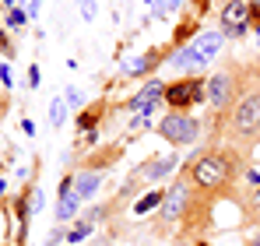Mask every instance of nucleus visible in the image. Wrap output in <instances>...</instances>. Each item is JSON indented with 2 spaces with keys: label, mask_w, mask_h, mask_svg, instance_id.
I'll return each instance as SVG.
<instances>
[{
  "label": "nucleus",
  "mask_w": 260,
  "mask_h": 246,
  "mask_svg": "<svg viewBox=\"0 0 260 246\" xmlns=\"http://www.w3.org/2000/svg\"><path fill=\"white\" fill-rule=\"evenodd\" d=\"M162 95H166V84L162 81H144L134 95L127 99V109L134 113H144V109H151V106H158L162 102Z\"/></svg>",
  "instance_id": "obj_9"
},
{
  "label": "nucleus",
  "mask_w": 260,
  "mask_h": 246,
  "mask_svg": "<svg viewBox=\"0 0 260 246\" xmlns=\"http://www.w3.org/2000/svg\"><path fill=\"white\" fill-rule=\"evenodd\" d=\"M176 246H186V243H176Z\"/></svg>",
  "instance_id": "obj_30"
},
{
  "label": "nucleus",
  "mask_w": 260,
  "mask_h": 246,
  "mask_svg": "<svg viewBox=\"0 0 260 246\" xmlns=\"http://www.w3.org/2000/svg\"><path fill=\"white\" fill-rule=\"evenodd\" d=\"M78 207H81V201H78V194H74V176H71V179H63V187H60L53 218H56V222H71V218L78 214Z\"/></svg>",
  "instance_id": "obj_10"
},
{
  "label": "nucleus",
  "mask_w": 260,
  "mask_h": 246,
  "mask_svg": "<svg viewBox=\"0 0 260 246\" xmlns=\"http://www.w3.org/2000/svg\"><path fill=\"white\" fill-rule=\"evenodd\" d=\"M193 4H197V11H201V14H204V11L211 7V0H193Z\"/></svg>",
  "instance_id": "obj_25"
},
{
  "label": "nucleus",
  "mask_w": 260,
  "mask_h": 246,
  "mask_svg": "<svg viewBox=\"0 0 260 246\" xmlns=\"http://www.w3.org/2000/svg\"><path fill=\"white\" fill-rule=\"evenodd\" d=\"M257 71H260V64H257Z\"/></svg>",
  "instance_id": "obj_31"
},
{
  "label": "nucleus",
  "mask_w": 260,
  "mask_h": 246,
  "mask_svg": "<svg viewBox=\"0 0 260 246\" xmlns=\"http://www.w3.org/2000/svg\"><path fill=\"white\" fill-rule=\"evenodd\" d=\"M78 4H81V18L91 21V18H95V0H78Z\"/></svg>",
  "instance_id": "obj_23"
},
{
  "label": "nucleus",
  "mask_w": 260,
  "mask_h": 246,
  "mask_svg": "<svg viewBox=\"0 0 260 246\" xmlns=\"http://www.w3.org/2000/svg\"><path fill=\"white\" fill-rule=\"evenodd\" d=\"M63 239H67V229H53V232H49V239H46V246H60Z\"/></svg>",
  "instance_id": "obj_21"
},
{
  "label": "nucleus",
  "mask_w": 260,
  "mask_h": 246,
  "mask_svg": "<svg viewBox=\"0 0 260 246\" xmlns=\"http://www.w3.org/2000/svg\"><path fill=\"white\" fill-rule=\"evenodd\" d=\"M243 91H246V81L239 78V67H221L218 74L208 78V102L218 116H225Z\"/></svg>",
  "instance_id": "obj_4"
},
{
  "label": "nucleus",
  "mask_w": 260,
  "mask_h": 246,
  "mask_svg": "<svg viewBox=\"0 0 260 246\" xmlns=\"http://www.w3.org/2000/svg\"><path fill=\"white\" fill-rule=\"evenodd\" d=\"M162 102L169 106V109H179V113H190V106H197V102H208V78H179V81L166 84V95H162Z\"/></svg>",
  "instance_id": "obj_5"
},
{
  "label": "nucleus",
  "mask_w": 260,
  "mask_h": 246,
  "mask_svg": "<svg viewBox=\"0 0 260 246\" xmlns=\"http://www.w3.org/2000/svg\"><path fill=\"white\" fill-rule=\"evenodd\" d=\"M63 123H67V102H63V99H53V102H49V127L60 130Z\"/></svg>",
  "instance_id": "obj_15"
},
{
  "label": "nucleus",
  "mask_w": 260,
  "mask_h": 246,
  "mask_svg": "<svg viewBox=\"0 0 260 246\" xmlns=\"http://www.w3.org/2000/svg\"><path fill=\"white\" fill-rule=\"evenodd\" d=\"M218 28L225 32V39H243L253 25H250V4L246 0H225L221 4V18Z\"/></svg>",
  "instance_id": "obj_8"
},
{
  "label": "nucleus",
  "mask_w": 260,
  "mask_h": 246,
  "mask_svg": "<svg viewBox=\"0 0 260 246\" xmlns=\"http://www.w3.org/2000/svg\"><path fill=\"white\" fill-rule=\"evenodd\" d=\"M25 21H28V14H25V11H18V7H11V11H7V25H11V28H21Z\"/></svg>",
  "instance_id": "obj_18"
},
{
  "label": "nucleus",
  "mask_w": 260,
  "mask_h": 246,
  "mask_svg": "<svg viewBox=\"0 0 260 246\" xmlns=\"http://www.w3.org/2000/svg\"><path fill=\"white\" fill-rule=\"evenodd\" d=\"M243 179H246L250 187H260V172L257 169H243Z\"/></svg>",
  "instance_id": "obj_24"
},
{
  "label": "nucleus",
  "mask_w": 260,
  "mask_h": 246,
  "mask_svg": "<svg viewBox=\"0 0 260 246\" xmlns=\"http://www.w3.org/2000/svg\"><path fill=\"white\" fill-rule=\"evenodd\" d=\"M221 46H225V32H221V28L197 32V36L186 42V46H179V49H176L169 64H173L176 71H197V67H204V64L218 60Z\"/></svg>",
  "instance_id": "obj_3"
},
{
  "label": "nucleus",
  "mask_w": 260,
  "mask_h": 246,
  "mask_svg": "<svg viewBox=\"0 0 260 246\" xmlns=\"http://www.w3.org/2000/svg\"><path fill=\"white\" fill-rule=\"evenodd\" d=\"M95 232V222H88V218H78L74 222V229H67V246H78L81 239H88Z\"/></svg>",
  "instance_id": "obj_14"
},
{
  "label": "nucleus",
  "mask_w": 260,
  "mask_h": 246,
  "mask_svg": "<svg viewBox=\"0 0 260 246\" xmlns=\"http://www.w3.org/2000/svg\"><path fill=\"white\" fill-rule=\"evenodd\" d=\"M225 130H229V141L236 148H250L253 151L260 144V84L257 81L246 84V91L225 113Z\"/></svg>",
  "instance_id": "obj_2"
},
{
  "label": "nucleus",
  "mask_w": 260,
  "mask_h": 246,
  "mask_svg": "<svg viewBox=\"0 0 260 246\" xmlns=\"http://www.w3.org/2000/svg\"><path fill=\"white\" fill-rule=\"evenodd\" d=\"M162 49H148V53H141V56H130L127 64H123V71L127 74H134V78H141V74H151L158 64H162Z\"/></svg>",
  "instance_id": "obj_12"
},
{
  "label": "nucleus",
  "mask_w": 260,
  "mask_h": 246,
  "mask_svg": "<svg viewBox=\"0 0 260 246\" xmlns=\"http://www.w3.org/2000/svg\"><path fill=\"white\" fill-rule=\"evenodd\" d=\"M246 4H260V0H246Z\"/></svg>",
  "instance_id": "obj_28"
},
{
  "label": "nucleus",
  "mask_w": 260,
  "mask_h": 246,
  "mask_svg": "<svg viewBox=\"0 0 260 246\" xmlns=\"http://www.w3.org/2000/svg\"><path fill=\"white\" fill-rule=\"evenodd\" d=\"M250 214H253V218L260 222V187L253 190V194H250Z\"/></svg>",
  "instance_id": "obj_22"
},
{
  "label": "nucleus",
  "mask_w": 260,
  "mask_h": 246,
  "mask_svg": "<svg viewBox=\"0 0 260 246\" xmlns=\"http://www.w3.org/2000/svg\"><path fill=\"white\" fill-rule=\"evenodd\" d=\"M173 169H176V155H158V159H148L137 172H141L144 183H158V179H166Z\"/></svg>",
  "instance_id": "obj_11"
},
{
  "label": "nucleus",
  "mask_w": 260,
  "mask_h": 246,
  "mask_svg": "<svg viewBox=\"0 0 260 246\" xmlns=\"http://www.w3.org/2000/svg\"><path fill=\"white\" fill-rule=\"evenodd\" d=\"M190 201H193V179H190V172H183L173 187L166 190V197H162V204H158L162 222H179V218L186 214Z\"/></svg>",
  "instance_id": "obj_7"
},
{
  "label": "nucleus",
  "mask_w": 260,
  "mask_h": 246,
  "mask_svg": "<svg viewBox=\"0 0 260 246\" xmlns=\"http://www.w3.org/2000/svg\"><path fill=\"white\" fill-rule=\"evenodd\" d=\"M0 4H4V0H0Z\"/></svg>",
  "instance_id": "obj_32"
},
{
  "label": "nucleus",
  "mask_w": 260,
  "mask_h": 246,
  "mask_svg": "<svg viewBox=\"0 0 260 246\" xmlns=\"http://www.w3.org/2000/svg\"><path fill=\"white\" fill-rule=\"evenodd\" d=\"M186 172H190L197 190L215 194V190H225L243 172V165H239V155L232 148H204L197 159L186 162Z\"/></svg>",
  "instance_id": "obj_1"
},
{
  "label": "nucleus",
  "mask_w": 260,
  "mask_h": 246,
  "mask_svg": "<svg viewBox=\"0 0 260 246\" xmlns=\"http://www.w3.org/2000/svg\"><path fill=\"white\" fill-rule=\"evenodd\" d=\"M250 246H260V229L253 232V236H250Z\"/></svg>",
  "instance_id": "obj_26"
},
{
  "label": "nucleus",
  "mask_w": 260,
  "mask_h": 246,
  "mask_svg": "<svg viewBox=\"0 0 260 246\" xmlns=\"http://www.w3.org/2000/svg\"><path fill=\"white\" fill-rule=\"evenodd\" d=\"M179 4H183V0H169V7H179Z\"/></svg>",
  "instance_id": "obj_27"
},
{
  "label": "nucleus",
  "mask_w": 260,
  "mask_h": 246,
  "mask_svg": "<svg viewBox=\"0 0 260 246\" xmlns=\"http://www.w3.org/2000/svg\"><path fill=\"white\" fill-rule=\"evenodd\" d=\"M193 246H208V243H193Z\"/></svg>",
  "instance_id": "obj_29"
},
{
  "label": "nucleus",
  "mask_w": 260,
  "mask_h": 246,
  "mask_svg": "<svg viewBox=\"0 0 260 246\" xmlns=\"http://www.w3.org/2000/svg\"><path fill=\"white\" fill-rule=\"evenodd\" d=\"M63 102H67L71 109H81V91H78L74 84H67V91H63Z\"/></svg>",
  "instance_id": "obj_19"
},
{
  "label": "nucleus",
  "mask_w": 260,
  "mask_h": 246,
  "mask_svg": "<svg viewBox=\"0 0 260 246\" xmlns=\"http://www.w3.org/2000/svg\"><path fill=\"white\" fill-rule=\"evenodd\" d=\"M43 204H46V194L43 190H32L28 194V211H43Z\"/></svg>",
  "instance_id": "obj_20"
},
{
  "label": "nucleus",
  "mask_w": 260,
  "mask_h": 246,
  "mask_svg": "<svg viewBox=\"0 0 260 246\" xmlns=\"http://www.w3.org/2000/svg\"><path fill=\"white\" fill-rule=\"evenodd\" d=\"M102 106H106V102H95V106H91V109H85V113H81V116H78V130H95V123H99V113H102Z\"/></svg>",
  "instance_id": "obj_16"
},
{
  "label": "nucleus",
  "mask_w": 260,
  "mask_h": 246,
  "mask_svg": "<svg viewBox=\"0 0 260 246\" xmlns=\"http://www.w3.org/2000/svg\"><path fill=\"white\" fill-rule=\"evenodd\" d=\"M99 187H102V176H99L95 169H81V172H74V194H78V201H91Z\"/></svg>",
  "instance_id": "obj_13"
},
{
  "label": "nucleus",
  "mask_w": 260,
  "mask_h": 246,
  "mask_svg": "<svg viewBox=\"0 0 260 246\" xmlns=\"http://www.w3.org/2000/svg\"><path fill=\"white\" fill-rule=\"evenodd\" d=\"M158 137H166L169 144H197L201 137V120L193 113H179V109H169L162 120H158Z\"/></svg>",
  "instance_id": "obj_6"
},
{
  "label": "nucleus",
  "mask_w": 260,
  "mask_h": 246,
  "mask_svg": "<svg viewBox=\"0 0 260 246\" xmlns=\"http://www.w3.org/2000/svg\"><path fill=\"white\" fill-rule=\"evenodd\" d=\"M162 197H166V194H148V197L134 201V214H148L151 207H158V204H162Z\"/></svg>",
  "instance_id": "obj_17"
}]
</instances>
